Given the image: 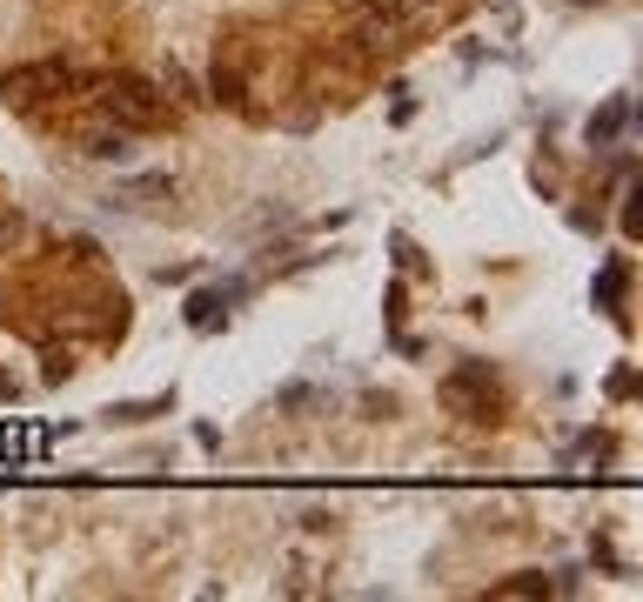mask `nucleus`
<instances>
[{
	"label": "nucleus",
	"mask_w": 643,
	"mask_h": 602,
	"mask_svg": "<svg viewBox=\"0 0 643 602\" xmlns=\"http://www.w3.org/2000/svg\"><path fill=\"white\" fill-rule=\"evenodd\" d=\"M630 388H636V375H630V369H617V375H610V395H617V402H630Z\"/></svg>",
	"instance_id": "nucleus-15"
},
{
	"label": "nucleus",
	"mask_w": 643,
	"mask_h": 602,
	"mask_svg": "<svg viewBox=\"0 0 643 602\" xmlns=\"http://www.w3.org/2000/svg\"><path fill=\"white\" fill-rule=\"evenodd\" d=\"M208 95H215L221 108H249V88H241V67H235V61H215V67H208Z\"/></svg>",
	"instance_id": "nucleus-5"
},
{
	"label": "nucleus",
	"mask_w": 643,
	"mask_h": 602,
	"mask_svg": "<svg viewBox=\"0 0 643 602\" xmlns=\"http://www.w3.org/2000/svg\"><path fill=\"white\" fill-rule=\"evenodd\" d=\"M80 154H88V161H128V154H134V134L115 128V121H101V128L80 134Z\"/></svg>",
	"instance_id": "nucleus-4"
},
{
	"label": "nucleus",
	"mask_w": 643,
	"mask_h": 602,
	"mask_svg": "<svg viewBox=\"0 0 643 602\" xmlns=\"http://www.w3.org/2000/svg\"><path fill=\"white\" fill-rule=\"evenodd\" d=\"M549 582L543 576H516V582H497V595H543Z\"/></svg>",
	"instance_id": "nucleus-13"
},
{
	"label": "nucleus",
	"mask_w": 643,
	"mask_h": 602,
	"mask_svg": "<svg viewBox=\"0 0 643 602\" xmlns=\"http://www.w3.org/2000/svg\"><path fill=\"white\" fill-rule=\"evenodd\" d=\"M88 95H95V114H101V121H115V128H128V134H154V128H168V121H175L168 95H161L154 80H134V74L95 80Z\"/></svg>",
	"instance_id": "nucleus-1"
},
{
	"label": "nucleus",
	"mask_w": 643,
	"mask_h": 602,
	"mask_svg": "<svg viewBox=\"0 0 643 602\" xmlns=\"http://www.w3.org/2000/svg\"><path fill=\"white\" fill-rule=\"evenodd\" d=\"M315 402H322L315 388H282V395H275V408H288V415H295V408H315Z\"/></svg>",
	"instance_id": "nucleus-12"
},
{
	"label": "nucleus",
	"mask_w": 643,
	"mask_h": 602,
	"mask_svg": "<svg viewBox=\"0 0 643 602\" xmlns=\"http://www.w3.org/2000/svg\"><path fill=\"white\" fill-rule=\"evenodd\" d=\"M221 308H228V302H221V288H195V295H188V328H201V335H208V328L221 321Z\"/></svg>",
	"instance_id": "nucleus-10"
},
{
	"label": "nucleus",
	"mask_w": 643,
	"mask_h": 602,
	"mask_svg": "<svg viewBox=\"0 0 643 602\" xmlns=\"http://www.w3.org/2000/svg\"><path fill=\"white\" fill-rule=\"evenodd\" d=\"M623 128H630V95H617L603 114H590V128H584V134H590V147H610Z\"/></svg>",
	"instance_id": "nucleus-7"
},
{
	"label": "nucleus",
	"mask_w": 643,
	"mask_h": 602,
	"mask_svg": "<svg viewBox=\"0 0 643 602\" xmlns=\"http://www.w3.org/2000/svg\"><path fill=\"white\" fill-rule=\"evenodd\" d=\"M443 402H449L462 422H490V408H497V375H490V369H456V375H443Z\"/></svg>",
	"instance_id": "nucleus-3"
},
{
	"label": "nucleus",
	"mask_w": 643,
	"mask_h": 602,
	"mask_svg": "<svg viewBox=\"0 0 643 602\" xmlns=\"http://www.w3.org/2000/svg\"><path fill=\"white\" fill-rule=\"evenodd\" d=\"M154 415H175V395H148V402H115L108 408V422H121V428H141Z\"/></svg>",
	"instance_id": "nucleus-8"
},
{
	"label": "nucleus",
	"mask_w": 643,
	"mask_h": 602,
	"mask_svg": "<svg viewBox=\"0 0 643 602\" xmlns=\"http://www.w3.org/2000/svg\"><path fill=\"white\" fill-rule=\"evenodd\" d=\"M88 88V74H80L74 61L47 54V61H28V67H0V95H8L14 108H41V101H67Z\"/></svg>",
	"instance_id": "nucleus-2"
},
{
	"label": "nucleus",
	"mask_w": 643,
	"mask_h": 602,
	"mask_svg": "<svg viewBox=\"0 0 643 602\" xmlns=\"http://www.w3.org/2000/svg\"><path fill=\"white\" fill-rule=\"evenodd\" d=\"M195 449H201V456H215V449H221V428H215V422H201V428H195Z\"/></svg>",
	"instance_id": "nucleus-14"
},
{
	"label": "nucleus",
	"mask_w": 643,
	"mask_h": 602,
	"mask_svg": "<svg viewBox=\"0 0 643 602\" xmlns=\"http://www.w3.org/2000/svg\"><path fill=\"white\" fill-rule=\"evenodd\" d=\"M462 0H395V14H402V28H423V21H443V14H456Z\"/></svg>",
	"instance_id": "nucleus-9"
},
{
	"label": "nucleus",
	"mask_w": 643,
	"mask_h": 602,
	"mask_svg": "<svg viewBox=\"0 0 643 602\" xmlns=\"http://www.w3.org/2000/svg\"><path fill=\"white\" fill-rule=\"evenodd\" d=\"M154 195H175V182H168V175H141V182H121V188H115V201H128V208H141V201H154Z\"/></svg>",
	"instance_id": "nucleus-11"
},
{
	"label": "nucleus",
	"mask_w": 643,
	"mask_h": 602,
	"mask_svg": "<svg viewBox=\"0 0 643 602\" xmlns=\"http://www.w3.org/2000/svg\"><path fill=\"white\" fill-rule=\"evenodd\" d=\"M623 288H630V262H623V254H610V269H603V282H597L590 295H597V308H610L617 321H623Z\"/></svg>",
	"instance_id": "nucleus-6"
}]
</instances>
